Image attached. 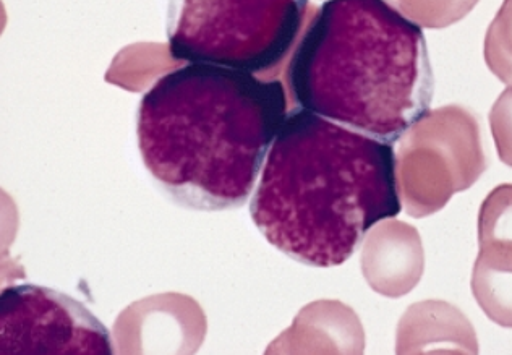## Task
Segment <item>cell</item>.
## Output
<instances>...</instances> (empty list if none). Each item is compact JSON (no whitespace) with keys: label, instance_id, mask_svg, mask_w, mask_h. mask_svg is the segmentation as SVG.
I'll use <instances>...</instances> for the list:
<instances>
[{"label":"cell","instance_id":"6da1fadb","mask_svg":"<svg viewBox=\"0 0 512 355\" xmlns=\"http://www.w3.org/2000/svg\"><path fill=\"white\" fill-rule=\"evenodd\" d=\"M287 116L279 80L213 64H188L141 98L138 150L159 187L197 211L240 208L252 197Z\"/></svg>","mask_w":512,"mask_h":355},{"label":"cell","instance_id":"7a4b0ae2","mask_svg":"<svg viewBox=\"0 0 512 355\" xmlns=\"http://www.w3.org/2000/svg\"><path fill=\"white\" fill-rule=\"evenodd\" d=\"M401 210L393 145L299 106L287 112L250 202L269 244L313 268L346 263L373 226Z\"/></svg>","mask_w":512,"mask_h":355},{"label":"cell","instance_id":"3957f363","mask_svg":"<svg viewBox=\"0 0 512 355\" xmlns=\"http://www.w3.org/2000/svg\"><path fill=\"white\" fill-rule=\"evenodd\" d=\"M297 106L396 143L422 119L435 80L422 28L386 0H326L286 70Z\"/></svg>","mask_w":512,"mask_h":355},{"label":"cell","instance_id":"277c9868","mask_svg":"<svg viewBox=\"0 0 512 355\" xmlns=\"http://www.w3.org/2000/svg\"><path fill=\"white\" fill-rule=\"evenodd\" d=\"M308 0H169L175 60L250 73L278 69L299 39Z\"/></svg>","mask_w":512,"mask_h":355},{"label":"cell","instance_id":"5b68a950","mask_svg":"<svg viewBox=\"0 0 512 355\" xmlns=\"http://www.w3.org/2000/svg\"><path fill=\"white\" fill-rule=\"evenodd\" d=\"M482 132L466 107L451 104L428 111L401 137L397 184L404 210L427 218L448 205L487 171Z\"/></svg>","mask_w":512,"mask_h":355},{"label":"cell","instance_id":"8992f818","mask_svg":"<svg viewBox=\"0 0 512 355\" xmlns=\"http://www.w3.org/2000/svg\"><path fill=\"white\" fill-rule=\"evenodd\" d=\"M2 355H111V333L72 297L38 284L0 294Z\"/></svg>","mask_w":512,"mask_h":355},{"label":"cell","instance_id":"52a82bcc","mask_svg":"<svg viewBox=\"0 0 512 355\" xmlns=\"http://www.w3.org/2000/svg\"><path fill=\"white\" fill-rule=\"evenodd\" d=\"M360 265L373 291L389 299L406 296L420 283L425 270L419 231L404 221L384 219L368 231Z\"/></svg>","mask_w":512,"mask_h":355},{"label":"cell","instance_id":"ba28073f","mask_svg":"<svg viewBox=\"0 0 512 355\" xmlns=\"http://www.w3.org/2000/svg\"><path fill=\"white\" fill-rule=\"evenodd\" d=\"M363 349L365 333L354 310L336 300H320L303 308L268 354H362Z\"/></svg>","mask_w":512,"mask_h":355},{"label":"cell","instance_id":"9c48e42d","mask_svg":"<svg viewBox=\"0 0 512 355\" xmlns=\"http://www.w3.org/2000/svg\"><path fill=\"white\" fill-rule=\"evenodd\" d=\"M397 354H478L477 334L466 315L443 300L410 305L396 336Z\"/></svg>","mask_w":512,"mask_h":355},{"label":"cell","instance_id":"30bf717a","mask_svg":"<svg viewBox=\"0 0 512 355\" xmlns=\"http://www.w3.org/2000/svg\"><path fill=\"white\" fill-rule=\"evenodd\" d=\"M472 292L493 323L512 330V244L480 245Z\"/></svg>","mask_w":512,"mask_h":355},{"label":"cell","instance_id":"8fae6325","mask_svg":"<svg viewBox=\"0 0 512 355\" xmlns=\"http://www.w3.org/2000/svg\"><path fill=\"white\" fill-rule=\"evenodd\" d=\"M410 22L428 30H441L467 17L478 0H386Z\"/></svg>","mask_w":512,"mask_h":355},{"label":"cell","instance_id":"7c38bea8","mask_svg":"<svg viewBox=\"0 0 512 355\" xmlns=\"http://www.w3.org/2000/svg\"><path fill=\"white\" fill-rule=\"evenodd\" d=\"M512 244V184L491 190L478 213V244Z\"/></svg>","mask_w":512,"mask_h":355},{"label":"cell","instance_id":"4fadbf2b","mask_svg":"<svg viewBox=\"0 0 512 355\" xmlns=\"http://www.w3.org/2000/svg\"><path fill=\"white\" fill-rule=\"evenodd\" d=\"M485 62L500 82L512 85V0H504L488 26Z\"/></svg>","mask_w":512,"mask_h":355},{"label":"cell","instance_id":"5bb4252c","mask_svg":"<svg viewBox=\"0 0 512 355\" xmlns=\"http://www.w3.org/2000/svg\"><path fill=\"white\" fill-rule=\"evenodd\" d=\"M490 127L498 156L506 166L512 167V85L491 107Z\"/></svg>","mask_w":512,"mask_h":355}]
</instances>
